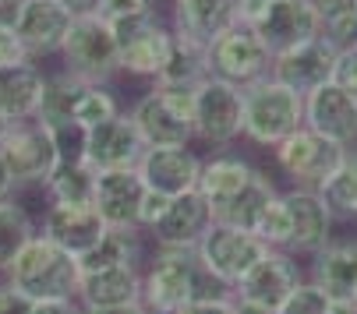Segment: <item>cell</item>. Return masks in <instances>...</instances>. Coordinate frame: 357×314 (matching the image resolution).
<instances>
[{
    "instance_id": "ba28073f",
    "label": "cell",
    "mask_w": 357,
    "mask_h": 314,
    "mask_svg": "<svg viewBox=\"0 0 357 314\" xmlns=\"http://www.w3.org/2000/svg\"><path fill=\"white\" fill-rule=\"evenodd\" d=\"M191 120H195V141L213 152L230 148L241 138L244 120V92L237 85H227L220 78H202L191 88Z\"/></svg>"
},
{
    "instance_id": "8992f818",
    "label": "cell",
    "mask_w": 357,
    "mask_h": 314,
    "mask_svg": "<svg viewBox=\"0 0 357 314\" xmlns=\"http://www.w3.org/2000/svg\"><path fill=\"white\" fill-rule=\"evenodd\" d=\"M269 247L248 233V230H237V226H223V223H213V230L198 240L195 247V258L202 272H206V279L213 286H220L223 293H234L241 286V279L259 265L262 254Z\"/></svg>"
},
{
    "instance_id": "30bf717a",
    "label": "cell",
    "mask_w": 357,
    "mask_h": 314,
    "mask_svg": "<svg viewBox=\"0 0 357 314\" xmlns=\"http://www.w3.org/2000/svg\"><path fill=\"white\" fill-rule=\"evenodd\" d=\"M273 155H276V166L283 170V177H290L294 187L319 191L340 170V163L347 159V148L315 134V131H308V127H301L287 141H280L273 148Z\"/></svg>"
},
{
    "instance_id": "b9f144b4",
    "label": "cell",
    "mask_w": 357,
    "mask_h": 314,
    "mask_svg": "<svg viewBox=\"0 0 357 314\" xmlns=\"http://www.w3.org/2000/svg\"><path fill=\"white\" fill-rule=\"evenodd\" d=\"M333 81H336L343 92H350V95L357 99V46L340 49V57H336V71H333Z\"/></svg>"
},
{
    "instance_id": "f5cc1de1",
    "label": "cell",
    "mask_w": 357,
    "mask_h": 314,
    "mask_svg": "<svg viewBox=\"0 0 357 314\" xmlns=\"http://www.w3.org/2000/svg\"><path fill=\"white\" fill-rule=\"evenodd\" d=\"M64 4H71L75 11H92V8H96V0H64Z\"/></svg>"
},
{
    "instance_id": "bcb514c9",
    "label": "cell",
    "mask_w": 357,
    "mask_h": 314,
    "mask_svg": "<svg viewBox=\"0 0 357 314\" xmlns=\"http://www.w3.org/2000/svg\"><path fill=\"white\" fill-rule=\"evenodd\" d=\"M266 8H269V0H237V25L255 29V25L262 22Z\"/></svg>"
},
{
    "instance_id": "6f0895ef",
    "label": "cell",
    "mask_w": 357,
    "mask_h": 314,
    "mask_svg": "<svg viewBox=\"0 0 357 314\" xmlns=\"http://www.w3.org/2000/svg\"><path fill=\"white\" fill-rule=\"evenodd\" d=\"M145 314H149V311H145Z\"/></svg>"
},
{
    "instance_id": "52a82bcc",
    "label": "cell",
    "mask_w": 357,
    "mask_h": 314,
    "mask_svg": "<svg viewBox=\"0 0 357 314\" xmlns=\"http://www.w3.org/2000/svg\"><path fill=\"white\" fill-rule=\"evenodd\" d=\"M110 29H114V39H117L121 74H131V78H142V81H156L160 71L170 61V49H174L170 22L160 11H152V15H142V18L117 22Z\"/></svg>"
},
{
    "instance_id": "74e56055",
    "label": "cell",
    "mask_w": 357,
    "mask_h": 314,
    "mask_svg": "<svg viewBox=\"0 0 357 314\" xmlns=\"http://www.w3.org/2000/svg\"><path fill=\"white\" fill-rule=\"evenodd\" d=\"M329 311H333V300L312 279H301L294 286V293L276 307V314H329Z\"/></svg>"
},
{
    "instance_id": "4dcf8cb0",
    "label": "cell",
    "mask_w": 357,
    "mask_h": 314,
    "mask_svg": "<svg viewBox=\"0 0 357 314\" xmlns=\"http://www.w3.org/2000/svg\"><path fill=\"white\" fill-rule=\"evenodd\" d=\"M39 233L32 212L18 201V198H8L0 201V279L11 269V261L18 258V251Z\"/></svg>"
},
{
    "instance_id": "7dc6e473",
    "label": "cell",
    "mask_w": 357,
    "mask_h": 314,
    "mask_svg": "<svg viewBox=\"0 0 357 314\" xmlns=\"http://www.w3.org/2000/svg\"><path fill=\"white\" fill-rule=\"evenodd\" d=\"M32 314H85V307L78 300H43L32 304Z\"/></svg>"
},
{
    "instance_id": "7a4b0ae2",
    "label": "cell",
    "mask_w": 357,
    "mask_h": 314,
    "mask_svg": "<svg viewBox=\"0 0 357 314\" xmlns=\"http://www.w3.org/2000/svg\"><path fill=\"white\" fill-rule=\"evenodd\" d=\"M78 279H82L78 258H71L57 244H50L43 233H36L18 251V258L11 261V269L4 272V283L15 286L32 304H43V300H75L78 297Z\"/></svg>"
},
{
    "instance_id": "9c48e42d",
    "label": "cell",
    "mask_w": 357,
    "mask_h": 314,
    "mask_svg": "<svg viewBox=\"0 0 357 314\" xmlns=\"http://www.w3.org/2000/svg\"><path fill=\"white\" fill-rule=\"evenodd\" d=\"M206 71H209V78H220L227 85L248 88L255 81L269 78L273 54L266 49V42L259 39L255 29L234 25V29H227L223 36H216L206 46Z\"/></svg>"
},
{
    "instance_id": "8d00e7d4",
    "label": "cell",
    "mask_w": 357,
    "mask_h": 314,
    "mask_svg": "<svg viewBox=\"0 0 357 314\" xmlns=\"http://www.w3.org/2000/svg\"><path fill=\"white\" fill-rule=\"evenodd\" d=\"M255 237H259L269 251H287V240H290V223H287V205H283V194H276L266 212L255 226Z\"/></svg>"
},
{
    "instance_id": "44dd1931",
    "label": "cell",
    "mask_w": 357,
    "mask_h": 314,
    "mask_svg": "<svg viewBox=\"0 0 357 314\" xmlns=\"http://www.w3.org/2000/svg\"><path fill=\"white\" fill-rule=\"evenodd\" d=\"M145 198V184L138 170H107L96 173V194L92 208L107 230H138V208Z\"/></svg>"
},
{
    "instance_id": "f907efd6",
    "label": "cell",
    "mask_w": 357,
    "mask_h": 314,
    "mask_svg": "<svg viewBox=\"0 0 357 314\" xmlns=\"http://www.w3.org/2000/svg\"><path fill=\"white\" fill-rule=\"evenodd\" d=\"M85 314H145V307L131 304V307H107V311H85Z\"/></svg>"
},
{
    "instance_id": "1f68e13d",
    "label": "cell",
    "mask_w": 357,
    "mask_h": 314,
    "mask_svg": "<svg viewBox=\"0 0 357 314\" xmlns=\"http://www.w3.org/2000/svg\"><path fill=\"white\" fill-rule=\"evenodd\" d=\"M202 78H209L206 71V46H195L188 39L174 36V49H170V61L160 71V78L152 85H163V88H195Z\"/></svg>"
},
{
    "instance_id": "ab89813d",
    "label": "cell",
    "mask_w": 357,
    "mask_h": 314,
    "mask_svg": "<svg viewBox=\"0 0 357 314\" xmlns=\"http://www.w3.org/2000/svg\"><path fill=\"white\" fill-rule=\"evenodd\" d=\"M152 11H160L156 0H96V8H92V15H99L107 25L142 18V15H152Z\"/></svg>"
},
{
    "instance_id": "cb8c5ba5",
    "label": "cell",
    "mask_w": 357,
    "mask_h": 314,
    "mask_svg": "<svg viewBox=\"0 0 357 314\" xmlns=\"http://www.w3.org/2000/svg\"><path fill=\"white\" fill-rule=\"evenodd\" d=\"M75 300L85 311L142 304V269L138 265H121V269H103V272H82Z\"/></svg>"
},
{
    "instance_id": "7c38bea8",
    "label": "cell",
    "mask_w": 357,
    "mask_h": 314,
    "mask_svg": "<svg viewBox=\"0 0 357 314\" xmlns=\"http://www.w3.org/2000/svg\"><path fill=\"white\" fill-rule=\"evenodd\" d=\"M0 155H4V163H8V170H11L15 191L43 187L46 177L57 170L54 138H50V131H46L39 120L11 124L8 138L0 141Z\"/></svg>"
},
{
    "instance_id": "db71d44e",
    "label": "cell",
    "mask_w": 357,
    "mask_h": 314,
    "mask_svg": "<svg viewBox=\"0 0 357 314\" xmlns=\"http://www.w3.org/2000/svg\"><path fill=\"white\" fill-rule=\"evenodd\" d=\"M8 131H11V120H8L4 113H0V141H4V138H8Z\"/></svg>"
},
{
    "instance_id": "277c9868",
    "label": "cell",
    "mask_w": 357,
    "mask_h": 314,
    "mask_svg": "<svg viewBox=\"0 0 357 314\" xmlns=\"http://www.w3.org/2000/svg\"><path fill=\"white\" fill-rule=\"evenodd\" d=\"M138 138L145 148H177L195 145V120H191V92L188 88H145L128 110Z\"/></svg>"
},
{
    "instance_id": "83f0119b",
    "label": "cell",
    "mask_w": 357,
    "mask_h": 314,
    "mask_svg": "<svg viewBox=\"0 0 357 314\" xmlns=\"http://www.w3.org/2000/svg\"><path fill=\"white\" fill-rule=\"evenodd\" d=\"M145 261V233L142 230H107L85 258H78L82 272H103V269H121V265H138Z\"/></svg>"
},
{
    "instance_id": "f1b7e54d",
    "label": "cell",
    "mask_w": 357,
    "mask_h": 314,
    "mask_svg": "<svg viewBox=\"0 0 357 314\" xmlns=\"http://www.w3.org/2000/svg\"><path fill=\"white\" fill-rule=\"evenodd\" d=\"M276 194H280V191H276V184H273L266 173H255V180H251L237 198H230L227 205L213 208V219L223 223V226H237V230L255 233V226H259V219H262V212H266V205H269Z\"/></svg>"
},
{
    "instance_id": "6da1fadb",
    "label": "cell",
    "mask_w": 357,
    "mask_h": 314,
    "mask_svg": "<svg viewBox=\"0 0 357 314\" xmlns=\"http://www.w3.org/2000/svg\"><path fill=\"white\" fill-rule=\"evenodd\" d=\"M213 290L220 286L206 279L195 251L152 247L142 261V307L149 314H177L184 304Z\"/></svg>"
},
{
    "instance_id": "e575fe53",
    "label": "cell",
    "mask_w": 357,
    "mask_h": 314,
    "mask_svg": "<svg viewBox=\"0 0 357 314\" xmlns=\"http://www.w3.org/2000/svg\"><path fill=\"white\" fill-rule=\"evenodd\" d=\"M117 113H124V107L110 85H85L78 95V107H75V124L82 131H92L99 124L114 120Z\"/></svg>"
},
{
    "instance_id": "9a60e30c",
    "label": "cell",
    "mask_w": 357,
    "mask_h": 314,
    "mask_svg": "<svg viewBox=\"0 0 357 314\" xmlns=\"http://www.w3.org/2000/svg\"><path fill=\"white\" fill-rule=\"evenodd\" d=\"M145 155V145L128 117L117 113L114 120L99 124L92 131H85V166L92 173H107V170H138Z\"/></svg>"
},
{
    "instance_id": "d6a6232c",
    "label": "cell",
    "mask_w": 357,
    "mask_h": 314,
    "mask_svg": "<svg viewBox=\"0 0 357 314\" xmlns=\"http://www.w3.org/2000/svg\"><path fill=\"white\" fill-rule=\"evenodd\" d=\"M43 194L50 205H92L96 194V173L85 163H68L57 166L54 173L46 177Z\"/></svg>"
},
{
    "instance_id": "836d02e7",
    "label": "cell",
    "mask_w": 357,
    "mask_h": 314,
    "mask_svg": "<svg viewBox=\"0 0 357 314\" xmlns=\"http://www.w3.org/2000/svg\"><path fill=\"white\" fill-rule=\"evenodd\" d=\"M333 219H357V148H347L340 170L319 187Z\"/></svg>"
},
{
    "instance_id": "d6986e66",
    "label": "cell",
    "mask_w": 357,
    "mask_h": 314,
    "mask_svg": "<svg viewBox=\"0 0 357 314\" xmlns=\"http://www.w3.org/2000/svg\"><path fill=\"white\" fill-rule=\"evenodd\" d=\"M304 127L350 148L357 145V99L343 92L336 81L304 95Z\"/></svg>"
},
{
    "instance_id": "f35d334b",
    "label": "cell",
    "mask_w": 357,
    "mask_h": 314,
    "mask_svg": "<svg viewBox=\"0 0 357 314\" xmlns=\"http://www.w3.org/2000/svg\"><path fill=\"white\" fill-rule=\"evenodd\" d=\"M50 138H54V148H57V166H68V163H85V131L75 127V124H64V127H46Z\"/></svg>"
},
{
    "instance_id": "7bdbcfd3",
    "label": "cell",
    "mask_w": 357,
    "mask_h": 314,
    "mask_svg": "<svg viewBox=\"0 0 357 314\" xmlns=\"http://www.w3.org/2000/svg\"><path fill=\"white\" fill-rule=\"evenodd\" d=\"M167 205H170V198H163V194H156V191H149V187H145V198H142V208H138V230L149 233L152 226L163 219Z\"/></svg>"
},
{
    "instance_id": "681fc988",
    "label": "cell",
    "mask_w": 357,
    "mask_h": 314,
    "mask_svg": "<svg viewBox=\"0 0 357 314\" xmlns=\"http://www.w3.org/2000/svg\"><path fill=\"white\" fill-rule=\"evenodd\" d=\"M234 314H273V311L262 307V304H255V300H241V297H234Z\"/></svg>"
},
{
    "instance_id": "e0dca14e",
    "label": "cell",
    "mask_w": 357,
    "mask_h": 314,
    "mask_svg": "<svg viewBox=\"0 0 357 314\" xmlns=\"http://www.w3.org/2000/svg\"><path fill=\"white\" fill-rule=\"evenodd\" d=\"M336 57H340V49L319 36V39H308V42H301V46H294V49H283V54H276L269 74H273L276 81H283L287 88L308 95V92L322 88L326 81H333Z\"/></svg>"
},
{
    "instance_id": "5bb4252c",
    "label": "cell",
    "mask_w": 357,
    "mask_h": 314,
    "mask_svg": "<svg viewBox=\"0 0 357 314\" xmlns=\"http://www.w3.org/2000/svg\"><path fill=\"white\" fill-rule=\"evenodd\" d=\"M198 173H202V152L195 145H177V148H145L138 177L149 191L163 198H181L198 191Z\"/></svg>"
},
{
    "instance_id": "d590c367",
    "label": "cell",
    "mask_w": 357,
    "mask_h": 314,
    "mask_svg": "<svg viewBox=\"0 0 357 314\" xmlns=\"http://www.w3.org/2000/svg\"><path fill=\"white\" fill-rule=\"evenodd\" d=\"M322 39L336 49L357 46V0H343L333 11L322 15Z\"/></svg>"
},
{
    "instance_id": "c3c4849f",
    "label": "cell",
    "mask_w": 357,
    "mask_h": 314,
    "mask_svg": "<svg viewBox=\"0 0 357 314\" xmlns=\"http://www.w3.org/2000/svg\"><path fill=\"white\" fill-rule=\"evenodd\" d=\"M15 194V180H11V170L4 163V155H0V201H8Z\"/></svg>"
},
{
    "instance_id": "8fae6325",
    "label": "cell",
    "mask_w": 357,
    "mask_h": 314,
    "mask_svg": "<svg viewBox=\"0 0 357 314\" xmlns=\"http://www.w3.org/2000/svg\"><path fill=\"white\" fill-rule=\"evenodd\" d=\"M75 8L64 0H22L15 18V39L22 46L25 61H46L61 57V46L75 25Z\"/></svg>"
},
{
    "instance_id": "d4e9b609",
    "label": "cell",
    "mask_w": 357,
    "mask_h": 314,
    "mask_svg": "<svg viewBox=\"0 0 357 314\" xmlns=\"http://www.w3.org/2000/svg\"><path fill=\"white\" fill-rule=\"evenodd\" d=\"M255 170L241 152L234 148H223V152H209L202 155V173H198V194L209 201V208H220L227 205L230 198H237L251 180H255Z\"/></svg>"
},
{
    "instance_id": "603a6c76",
    "label": "cell",
    "mask_w": 357,
    "mask_h": 314,
    "mask_svg": "<svg viewBox=\"0 0 357 314\" xmlns=\"http://www.w3.org/2000/svg\"><path fill=\"white\" fill-rule=\"evenodd\" d=\"M237 25V0H170V29L177 39L209 46Z\"/></svg>"
},
{
    "instance_id": "ee69618b",
    "label": "cell",
    "mask_w": 357,
    "mask_h": 314,
    "mask_svg": "<svg viewBox=\"0 0 357 314\" xmlns=\"http://www.w3.org/2000/svg\"><path fill=\"white\" fill-rule=\"evenodd\" d=\"M0 314H32V300L0 279Z\"/></svg>"
},
{
    "instance_id": "484cf974",
    "label": "cell",
    "mask_w": 357,
    "mask_h": 314,
    "mask_svg": "<svg viewBox=\"0 0 357 314\" xmlns=\"http://www.w3.org/2000/svg\"><path fill=\"white\" fill-rule=\"evenodd\" d=\"M43 92H46V71L36 61L0 68V113L11 124L36 120Z\"/></svg>"
},
{
    "instance_id": "2e32d148",
    "label": "cell",
    "mask_w": 357,
    "mask_h": 314,
    "mask_svg": "<svg viewBox=\"0 0 357 314\" xmlns=\"http://www.w3.org/2000/svg\"><path fill=\"white\" fill-rule=\"evenodd\" d=\"M36 226L50 244H57L71 258H85L107 237V223L92 205H46Z\"/></svg>"
},
{
    "instance_id": "816d5d0a",
    "label": "cell",
    "mask_w": 357,
    "mask_h": 314,
    "mask_svg": "<svg viewBox=\"0 0 357 314\" xmlns=\"http://www.w3.org/2000/svg\"><path fill=\"white\" fill-rule=\"evenodd\" d=\"M308 4H312L319 15H326V11H333L336 4H343V0H308Z\"/></svg>"
},
{
    "instance_id": "3957f363",
    "label": "cell",
    "mask_w": 357,
    "mask_h": 314,
    "mask_svg": "<svg viewBox=\"0 0 357 314\" xmlns=\"http://www.w3.org/2000/svg\"><path fill=\"white\" fill-rule=\"evenodd\" d=\"M244 92V120H241V138H248L259 148H276L287 141L294 131L304 127V95L276 81L273 74L255 81Z\"/></svg>"
},
{
    "instance_id": "11a10c76",
    "label": "cell",
    "mask_w": 357,
    "mask_h": 314,
    "mask_svg": "<svg viewBox=\"0 0 357 314\" xmlns=\"http://www.w3.org/2000/svg\"><path fill=\"white\" fill-rule=\"evenodd\" d=\"M0 4H4V0H0Z\"/></svg>"
},
{
    "instance_id": "f6af8a7d",
    "label": "cell",
    "mask_w": 357,
    "mask_h": 314,
    "mask_svg": "<svg viewBox=\"0 0 357 314\" xmlns=\"http://www.w3.org/2000/svg\"><path fill=\"white\" fill-rule=\"evenodd\" d=\"M25 54H22V46L15 39V29H8L4 22H0V68H8V64H22Z\"/></svg>"
},
{
    "instance_id": "7402d4cb",
    "label": "cell",
    "mask_w": 357,
    "mask_h": 314,
    "mask_svg": "<svg viewBox=\"0 0 357 314\" xmlns=\"http://www.w3.org/2000/svg\"><path fill=\"white\" fill-rule=\"evenodd\" d=\"M301 279H304V272H301L294 254H287V251H266L259 265H255L241 279V286L234 290V297L255 300V304H262V307H269L276 314V307L294 293V286Z\"/></svg>"
},
{
    "instance_id": "5b68a950",
    "label": "cell",
    "mask_w": 357,
    "mask_h": 314,
    "mask_svg": "<svg viewBox=\"0 0 357 314\" xmlns=\"http://www.w3.org/2000/svg\"><path fill=\"white\" fill-rule=\"evenodd\" d=\"M61 71H68L89 85H110L121 74L114 29L99 15H92V11L75 15V25L61 46Z\"/></svg>"
},
{
    "instance_id": "60d3db41",
    "label": "cell",
    "mask_w": 357,
    "mask_h": 314,
    "mask_svg": "<svg viewBox=\"0 0 357 314\" xmlns=\"http://www.w3.org/2000/svg\"><path fill=\"white\" fill-rule=\"evenodd\" d=\"M177 314H234V293H223V290L202 293L191 304H184Z\"/></svg>"
},
{
    "instance_id": "ac0fdd59",
    "label": "cell",
    "mask_w": 357,
    "mask_h": 314,
    "mask_svg": "<svg viewBox=\"0 0 357 314\" xmlns=\"http://www.w3.org/2000/svg\"><path fill=\"white\" fill-rule=\"evenodd\" d=\"M259 39L266 42V49L276 57L283 49H294L308 39L322 36V15L308 4V0H269V8L262 15V22L255 25Z\"/></svg>"
},
{
    "instance_id": "9f6ffc18",
    "label": "cell",
    "mask_w": 357,
    "mask_h": 314,
    "mask_svg": "<svg viewBox=\"0 0 357 314\" xmlns=\"http://www.w3.org/2000/svg\"><path fill=\"white\" fill-rule=\"evenodd\" d=\"M354 300H357V297H354Z\"/></svg>"
},
{
    "instance_id": "ffe728a7",
    "label": "cell",
    "mask_w": 357,
    "mask_h": 314,
    "mask_svg": "<svg viewBox=\"0 0 357 314\" xmlns=\"http://www.w3.org/2000/svg\"><path fill=\"white\" fill-rule=\"evenodd\" d=\"M213 208L198 191L170 198L163 219L152 226L145 237L152 240V247H177V251H195L198 240L213 230Z\"/></svg>"
},
{
    "instance_id": "4316f807",
    "label": "cell",
    "mask_w": 357,
    "mask_h": 314,
    "mask_svg": "<svg viewBox=\"0 0 357 314\" xmlns=\"http://www.w3.org/2000/svg\"><path fill=\"white\" fill-rule=\"evenodd\" d=\"M312 283L326 290L329 300L357 297V240H329L312 254Z\"/></svg>"
},
{
    "instance_id": "f546056e",
    "label": "cell",
    "mask_w": 357,
    "mask_h": 314,
    "mask_svg": "<svg viewBox=\"0 0 357 314\" xmlns=\"http://www.w3.org/2000/svg\"><path fill=\"white\" fill-rule=\"evenodd\" d=\"M89 81H78L75 74L68 71H57V74H46V92H43V102H39V113L36 120L43 127H64V124H75V107H78V95ZM78 127V124H75Z\"/></svg>"
},
{
    "instance_id": "4fadbf2b",
    "label": "cell",
    "mask_w": 357,
    "mask_h": 314,
    "mask_svg": "<svg viewBox=\"0 0 357 314\" xmlns=\"http://www.w3.org/2000/svg\"><path fill=\"white\" fill-rule=\"evenodd\" d=\"M283 205H287V223H290V240H287V254L294 258H312L319 254L329 240H333V212L326 208L319 191H304V187H290L280 191Z\"/></svg>"
}]
</instances>
